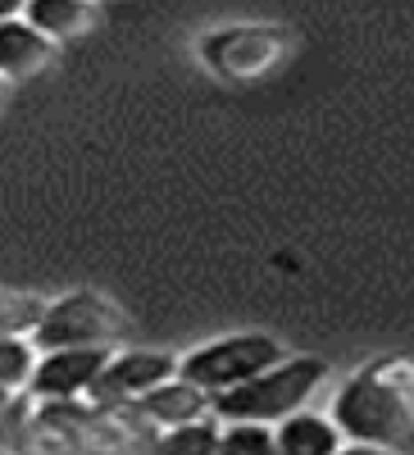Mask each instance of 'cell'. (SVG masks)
<instances>
[{"label":"cell","mask_w":414,"mask_h":455,"mask_svg":"<svg viewBox=\"0 0 414 455\" xmlns=\"http://www.w3.org/2000/svg\"><path fill=\"white\" fill-rule=\"evenodd\" d=\"M19 5H23V0H0V19H10V14H19Z\"/></svg>","instance_id":"2e32d148"},{"label":"cell","mask_w":414,"mask_h":455,"mask_svg":"<svg viewBox=\"0 0 414 455\" xmlns=\"http://www.w3.org/2000/svg\"><path fill=\"white\" fill-rule=\"evenodd\" d=\"M287 55V36L265 23H237L219 28L201 42V60L219 73V78H259Z\"/></svg>","instance_id":"5b68a950"},{"label":"cell","mask_w":414,"mask_h":455,"mask_svg":"<svg viewBox=\"0 0 414 455\" xmlns=\"http://www.w3.org/2000/svg\"><path fill=\"white\" fill-rule=\"evenodd\" d=\"M323 364L319 360H274L269 369H259L233 387L210 392V414L214 419H259V424H278L283 414L300 410L314 387L323 383Z\"/></svg>","instance_id":"7a4b0ae2"},{"label":"cell","mask_w":414,"mask_h":455,"mask_svg":"<svg viewBox=\"0 0 414 455\" xmlns=\"http://www.w3.org/2000/svg\"><path fill=\"white\" fill-rule=\"evenodd\" d=\"M164 451H219V424H210V414L201 419H187V424H169L160 433Z\"/></svg>","instance_id":"9a60e30c"},{"label":"cell","mask_w":414,"mask_h":455,"mask_svg":"<svg viewBox=\"0 0 414 455\" xmlns=\"http://www.w3.org/2000/svg\"><path fill=\"white\" fill-rule=\"evenodd\" d=\"M137 414H146L150 424H187V419H201V414H210V392L196 387V383H187V378H164V383H155L150 392H141L137 401Z\"/></svg>","instance_id":"9c48e42d"},{"label":"cell","mask_w":414,"mask_h":455,"mask_svg":"<svg viewBox=\"0 0 414 455\" xmlns=\"http://www.w3.org/2000/svg\"><path fill=\"white\" fill-rule=\"evenodd\" d=\"M332 424L355 451H410L414 442V373L410 360H383L355 373L332 401Z\"/></svg>","instance_id":"6da1fadb"},{"label":"cell","mask_w":414,"mask_h":455,"mask_svg":"<svg viewBox=\"0 0 414 455\" xmlns=\"http://www.w3.org/2000/svg\"><path fill=\"white\" fill-rule=\"evenodd\" d=\"M119 332H123V315L115 300L96 291H68L60 300H46L42 319L28 337L36 341V351H51V347H109Z\"/></svg>","instance_id":"3957f363"},{"label":"cell","mask_w":414,"mask_h":455,"mask_svg":"<svg viewBox=\"0 0 414 455\" xmlns=\"http://www.w3.org/2000/svg\"><path fill=\"white\" fill-rule=\"evenodd\" d=\"M346 442L342 433H337L332 419H323V414L314 410H291L278 419V433H274V451L283 455H337Z\"/></svg>","instance_id":"30bf717a"},{"label":"cell","mask_w":414,"mask_h":455,"mask_svg":"<svg viewBox=\"0 0 414 455\" xmlns=\"http://www.w3.org/2000/svg\"><path fill=\"white\" fill-rule=\"evenodd\" d=\"M178 373V360L164 355V351H109V360L100 364V373L92 378L87 396L96 405H128L137 401L141 392H150L155 383Z\"/></svg>","instance_id":"8992f818"},{"label":"cell","mask_w":414,"mask_h":455,"mask_svg":"<svg viewBox=\"0 0 414 455\" xmlns=\"http://www.w3.org/2000/svg\"><path fill=\"white\" fill-rule=\"evenodd\" d=\"M105 360H109V347H51L36 355L28 387L42 401H68V396L78 401V396H87L92 378L100 373Z\"/></svg>","instance_id":"52a82bcc"},{"label":"cell","mask_w":414,"mask_h":455,"mask_svg":"<svg viewBox=\"0 0 414 455\" xmlns=\"http://www.w3.org/2000/svg\"><path fill=\"white\" fill-rule=\"evenodd\" d=\"M42 296H28V291H5L0 287V332H19L28 337L36 328V319H42Z\"/></svg>","instance_id":"5bb4252c"},{"label":"cell","mask_w":414,"mask_h":455,"mask_svg":"<svg viewBox=\"0 0 414 455\" xmlns=\"http://www.w3.org/2000/svg\"><path fill=\"white\" fill-rule=\"evenodd\" d=\"M36 364V341L19 332H0V387H28V373Z\"/></svg>","instance_id":"7c38bea8"},{"label":"cell","mask_w":414,"mask_h":455,"mask_svg":"<svg viewBox=\"0 0 414 455\" xmlns=\"http://www.w3.org/2000/svg\"><path fill=\"white\" fill-rule=\"evenodd\" d=\"M219 451L233 455H269L274 451V428L259 419H219Z\"/></svg>","instance_id":"4fadbf2b"},{"label":"cell","mask_w":414,"mask_h":455,"mask_svg":"<svg viewBox=\"0 0 414 455\" xmlns=\"http://www.w3.org/2000/svg\"><path fill=\"white\" fill-rule=\"evenodd\" d=\"M274 360H283V347L265 332H233V337H219V341H205V347L187 351L178 360V378L196 383L205 392H219V387H233L242 378L269 369Z\"/></svg>","instance_id":"277c9868"},{"label":"cell","mask_w":414,"mask_h":455,"mask_svg":"<svg viewBox=\"0 0 414 455\" xmlns=\"http://www.w3.org/2000/svg\"><path fill=\"white\" fill-rule=\"evenodd\" d=\"M55 60V42L42 36L23 14H10L0 19V83H19V78H32L42 73L46 64Z\"/></svg>","instance_id":"ba28073f"},{"label":"cell","mask_w":414,"mask_h":455,"mask_svg":"<svg viewBox=\"0 0 414 455\" xmlns=\"http://www.w3.org/2000/svg\"><path fill=\"white\" fill-rule=\"evenodd\" d=\"M10 405H14V392H10V387H0V414H5Z\"/></svg>","instance_id":"e0dca14e"},{"label":"cell","mask_w":414,"mask_h":455,"mask_svg":"<svg viewBox=\"0 0 414 455\" xmlns=\"http://www.w3.org/2000/svg\"><path fill=\"white\" fill-rule=\"evenodd\" d=\"M19 14L42 32L51 42H73V36H83L92 23H96V5L92 0H23Z\"/></svg>","instance_id":"8fae6325"}]
</instances>
